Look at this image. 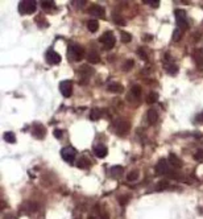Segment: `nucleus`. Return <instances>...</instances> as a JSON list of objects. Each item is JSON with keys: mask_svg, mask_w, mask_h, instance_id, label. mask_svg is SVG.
Wrapping results in <instances>:
<instances>
[{"mask_svg": "<svg viewBox=\"0 0 203 219\" xmlns=\"http://www.w3.org/2000/svg\"><path fill=\"white\" fill-rule=\"evenodd\" d=\"M113 21H115V24H117V25H125V20L123 19L120 15H113Z\"/></svg>", "mask_w": 203, "mask_h": 219, "instance_id": "28", "label": "nucleus"}, {"mask_svg": "<svg viewBox=\"0 0 203 219\" xmlns=\"http://www.w3.org/2000/svg\"><path fill=\"white\" fill-rule=\"evenodd\" d=\"M94 153H95V155L99 157V158H103V157H106L107 156V148L104 147V145H96L95 148H94Z\"/></svg>", "mask_w": 203, "mask_h": 219, "instance_id": "15", "label": "nucleus"}, {"mask_svg": "<svg viewBox=\"0 0 203 219\" xmlns=\"http://www.w3.org/2000/svg\"><path fill=\"white\" fill-rule=\"evenodd\" d=\"M133 65H135V61H133V59H128V61H125L124 65H123V70H124V71H129L133 67Z\"/></svg>", "mask_w": 203, "mask_h": 219, "instance_id": "27", "label": "nucleus"}, {"mask_svg": "<svg viewBox=\"0 0 203 219\" xmlns=\"http://www.w3.org/2000/svg\"><path fill=\"white\" fill-rule=\"evenodd\" d=\"M99 41L103 44V46H104L107 50H110V49H112L113 46H115L116 40H115V36H113V33L108 31V32H106L104 34H103V36H100Z\"/></svg>", "mask_w": 203, "mask_h": 219, "instance_id": "3", "label": "nucleus"}, {"mask_svg": "<svg viewBox=\"0 0 203 219\" xmlns=\"http://www.w3.org/2000/svg\"><path fill=\"white\" fill-rule=\"evenodd\" d=\"M59 91L65 98H70L73 92V83L70 81H62L59 83Z\"/></svg>", "mask_w": 203, "mask_h": 219, "instance_id": "7", "label": "nucleus"}, {"mask_svg": "<svg viewBox=\"0 0 203 219\" xmlns=\"http://www.w3.org/2000/svg\"><path fill=\"white\" fill-rule=\"evenodd\" d=\"M166 71H169L170 74H176L178 71L177 65H169V66H166Z\"/></svg>", "mask_w": 203, "mask_h": 219, "instance_id": "34", "label": "nucleus"}, {"mask_svg": "<svg viewBox=\"0 0 203 219\" xmlns=\"http://www.w3.org/2000/svg\"><path fill=\"white\" fill-rule=\"evenodd\" d=\"M32 133L37 139H42L44 136L46 135V129H45V127H44L42 124H34L33 128H32Z\"/></svg>", "mask_w": 203, "mask_h": 219, "instance_id": "9", "label": "nucleus"}, {"mask_svg": "<svg viewBox=\"0 0 203 219\" xmlns=\"http://www.w3.org/2000/svg\"><path fill=\"white\" fill-rule=\"evenodd\" d=\"M102 219H110V217L107 213H102Z\"/></svg>", "mask_w": 203, "mask_h": 219, "instance_id": "41", "label": "nucleus"}, {"mask_svg": "<svg viewBox=\"0 0 203 219\" xmlns=\"http://www.w3.org/2000/svg\"><path fill=\"white\" fill-rule=\"evenodd\" d=\"M152 37L150 36H144V40H145V41H146V40H150Z\"/></svg>", "mask_w": 203, "mask_h": 219, "instance_id": "43", "label": "nucleus"}, {"mask_svg": "<svg viewBox=\"0 0 203 219\" xmlns=\"http://www.w3.org/2000/svg\"><path fill=\"white\" fill-rule=\"evenodd\" d=\"M157 120H158V114H157L156 110H153V108L148 110V112H146V122L153 126V124L157 123Z\"/></svg>", "mask_w": 203, "mask_h": 219, "instance_id": "13", "label": "nucleus"}, {"mask_svg": "<svg viewBox=\"0 0 203 219\" xmlns=\"http://www.w3.org/2000/svg\"><path fill=\"white\" fill-rule=\"evenodd\" d=\"M3 219H16V217L15 215H12V214H6V215H4V218Z\"/></svg>", "mask_w": 203, "mask_h": 219, "instance_id": "39", "label": "nucleus"}, {"mask_svg": "<svg viewBox=\"0 0 203 219\" xmlns=\"http://www.w3.org/2000/svg\"><path fill=\"white\" fill-rule=\"evenodd\" d=\"M88 219H95V218H94V217H90V218H88Z\"/></svg>", "mask_w": 203, "mask_h": 219, "instance_id": "44", "label": "nucleus"}, {"mask_svg": "<svg viewBox=\"0 0 203 219\" xmlns=\"http://www.w3.org/2000/svg\"><path fill=\"white\" fill-rule=\"evenodd\" d=\"M145 4H149V6H152L153 8H157L158 6H160V2L158 0H144Z\"/></svg>", "mask_w": 203, "mask_h": 219, "instance_id": "32", "label": "nucleus"}, {"mask_svg": "<svg viewBox=\"0 0 203 219\" xmlns=\"http://www.w3.org/2000/svg\"><path fill=\"white\" fill-rule=\"evenodd\" d=\"M167 187H169V182L167 181H161V182H158V185H157L158 190H165Z\"/></svg>", "mask_w": 203, "mask_h": 219, "instance_id": "31", "label": "nucleus"}, {"mask_svg": "<svg viewBox=\"0 0 203 219\" xmlns=\"http://www.w3.org/2000/svg\"><path fill=\"white\" fill-rule=\"evenodd\" d=\"M46 61L50 65L59 63V62H61V56H59L57 52H54V50H49L46 53Z\"/></svg>", "mask_w": 203, "mask_h": 219, "instance_id": "10", "label": "nucleus"}, {"mask_svg": "<svg viewBox=\"0 0 203 219\" xmlns=\"http://www.w3.org/2000/svg\"><path fill=\"white\" fill-rule=\"evenodd\" d=\"M123 166H120V165H116V166H112L111 168V176L112 177H115V178H119L123 174Z\"/></svg>", "mask_w": 203, "mask_h": 219, "instance_id": "17", "label": "nucleus"}, {"mask_svg": "<svg viewBox=\"0 0 203 219\" xmlns=\"http://www.w3.org/2000/svg\"><path fill=\"white\" fill-rule=\"evenodd\" d=\"M167 170H169V168H167V161L166 160H160L157 164H156V173L157 174H166L167 173Z\"/></svg>", "mask_w": 203, "mask_h": 219, "instance_id": "12", "label": "nucleus"}, {"mask_svg": "<svg viewBox=\"0 0 203 219\" xmlns=\"http://www.w3.org/2000/svg\"><path fill=\"white\" fill-rule=\"evenodd\" d=\"M174 15L177 19V24L181 31H185V29L189 28V23H187V19H186V12L184 9H176Z\"/></svg>", "mask_w": 203, "mask_h": 219, "instance_id": "4", "label": "nucleus"}, {"mask_svg": "<svg viewBox=\"0 0 203 219\" xmlns=\"http://www.w3.org/2000/svg\"><path fill=\"white\" fill-rule=\"evenodd\" d=\"M77 165H78V168H90L91 162L88 161V158L83 157V158H81V160L77 161Z\"/></svg>", "mask_w": 203, "mask_h": 219, "instance_id": "23", "label": "nucleus"}, {"mask_svg": "<svg viewBox=\"0 0 203 219\" xmlns=\"http://www.w3.org/2000/svg\"><path fill=\"white\" fill-rule=\"evenodd\" d=\"M62 135H63V132L61 131V129H56V131H54V136H56L57 139H61Z\"/></svg>", "mask_w": 203, "mask_h": 219, "instance_id": "38", "label": "nucleus"}, {"mask_svg": "<svg viewBox=\"0 0 203 219\" xmlns=\"http://www.w3.org/2000/svg\"><path fill=\"white\" fill-rule=\"evenodd\" d=\"M100 118H102V110H99V108L91 110V112H90V119H91V120H99Z\"/></svg>", "mask_w": 203, "mask_h": 219, "instance_id": "20", "label": "nucleus"}, {"mask_svg": "<svg viewBox=\"0 0 203 219\" xmlns=\"http://www.w3.org/2000/svg\"><path fill=\"white\" fill-rule=\"evenodd\" d=\"M181 37H182L181 29H176V31H174V36H173V40H174V41H180Z\"/></svg>", "mask_w": 203, "mask_h": 219, "instance_id": "35", "label": "nucleus"}, {"mask_svg": "<svg viewBox=\"0 0 203 219\" xmlns=\"http://www.w3.org/2000/svg\"><path fill=\"white\" fill-rule=\"evenodd\" d=\"M169 162L171 164L174 168H178V166H181L182 165V161L180 160V157H177L174 153H171V155L169 156Z\"/></svg>", "mask_w": 203, "mask_h": 219, "instance_id": "18", "label": "nucleus"}, {"mask_svg": "<svg viewBox=\"0 0 203 219\" xmlns=\"http://www.w3.org/2000/svg\"><path fill=\"white\" fill-rule=\"evenodd\" d=\"M132 40V36L129 33H127V32H121V41L123 42H129Z\"/></svg>", "mask_w": 203, "mask_h": 219, "instance_id": "30", "label": "nucleus"}, {"mask_svg": "<svg viewBox=\"0 0 203 219\" xmlns=\"http://www.w3.org/2000/svg\"><path fill=\"white\" fill-rule=\"evenodd\" d=\"M3 139H4V140H6L7 143H9V144L16 143V136H15L13 132H6V133L3 135Z\"/></svg>", "mask_w": 203, "mask_h": 219, "instance_id": "21", "label": "nucleus"}, {"mask_svg": "<svg viewBox=\"0 0 203 219\" xmlns=\"http://www.w3.org/2000/svg\"><path fill=\"white\" fill-rule=\"evenodd\" d=\"M129 129H131V124H129V122L124 120V119H117V120L113 123V131L120 136L127 135V133L129 132Z\"/></svg>", "mask_w": 203, "mask_h": 219, "instance_id": "1", "label": "nucleus"}, {"mask_svg": "<svg viewBox=\"0 0 203 219\" xmlns=\"http://www.w3.org/2000/svg\"><path fill=\"white\" fill-rule=\"evenodd\" d=\"M165 58H166V59H171V56H170V53H165Z\"/></svg>", "mask_w": 203, "mask_h": 219, "instance_id": "42", "label": "nucleus"}, {"mask_svg": "<svg viewBox=\"0 0 203 219\" xmlns=\"http://www.w3.org/2000/svg\"><path fill=\"white\" fill-rule=\"evenodd\" d=\"M87 12L90 15H92V16H95V17H103L104 16V8L98 6V4H92V6H90L87 8Z\"/></svg>", "mask_w": 203, "mask_h": 219, "instance_id": "8", "label": "nucleus"}, {"mask_svg": "<svg viewBox=\"0 0 203 219\" xmlns=\"http://www.w3.org/2000/svg\"><path fill=\"white\" fill-rule=\"evenodd\" d=\"M194 158H195L197 161H202L203 162V149H199L198 152H195Z\"/></svg>", "mask_w": 203, "mask_h": 219, "instance_id": "33", "label": "nucleus"}, {"mask_svg": "<svg viewBox=\"0 0 203 219\" xmlns=\"http://www.w3.org/2000/svg\"><path fill=\"white\" fill-rule=\"evenodd\" d=\"M54 7V3L50 0H45V2H41V8L44 9H52Z\"/></svg>", "mask_w": 203, "mask_h": 219, "instance_id": "29", "label": "nucleus"}, {"mask_svg": "<svg viewBox=\"0 0 203 219\" xmlns=\"http://www.w3.org/2000/svg\"><path fill=\"white\" fill-rule=\"evenodd\" d=\"M36 7H37L36 2H32V0H24V2H21L19 4V11L21 15H29V13L36 12Z\"/></svg>", "mask_w": 203, "mask_h": 219, "instance_id": "2", "label": "nucleus"}, {"mask_svg": "<svg viewBox=\"0 0 203 219\" xmlns=\"http://www.w3.org/2000/svg\"><path fill=\"white\" fill-rule=\"evenodd\" d=\"M137 178H138V172L137 170H132L127 174V180L129 181V182H135L137 181Z\"/></svg>", "mask_w": 203, "mask_h": 219, "instance_id": "25", "label": "nucleus"}, {"mask_svg": "<svg viewBox=\"0 0 203 219\" xmlns=\"http://www.w3.org/2000/svg\"><path fill=\"white\" fill-rule=\"evenodd\" d=\"M69 54H70V57L74 58L75 61H81L83 56H85V49L81 45H73L69 48Z\"/></svg>", "mask_w": 203, "mask_h": 219, "instance_id": "5", "label": "nucleus"}, {"mask_svg": "<svg viewBox=\"0 0 203 219\" xmlns=\"http://www.w3.org/2000/svg\"><path fill=\"white\" fill-rule=\"evenodd\" d=\"M128 200H129V197H128V195H123V197L119 198V202H120V205H121V206H124L125 203L128 202Z\"/></svg>", "mask_w": 203, "mask_h": 219, "instance_id": "37", "label": "nucleus"}, {"mask_svg": "<svg viewBox=\"0 0 203 219\" xmlns=\"http://www.w3.org/2000/svg\"><path fill=\"white\" fill-rule=\"evenodd\" d=\"M107 88H108V91H111L113 94H120V92H123V90H124V87H123L120 83H116V82L110 83L107 86Z\"/></svg>", "mask_w": 203, "mask_h": 219, "instance_id": "14", "label": "nucleus"}, {"mask_svg": "<svg viewBox=\"0 0 203 219\" xmlns=\"http://www.w3.org/2000/svg\"><path fill=\"white\" fill-rule=\"evenodd\" d=\"M87 29L92 33H95L98 29H99V23L96 20H90V21H87Z\"/></svg>", "mask_w": 203, "mask_h": 219, "instance_id": "19", "label": "nucleus"}, {"mask_svg": "<svg viewBox=\"0 0 203 219\" xmlns=\"http://www.w3.org/2000/svg\"><path fill=\"white\" fill-rule=\"evenodd\" d=\"M87 61L90 63H92V65H95V63H98L99 61H100V57H99V54L96 52H90L87 54Z\"/></svg>", "mask_w": 203, "mask_h": 219, "instance_id": "16", "label": "nucleus"}, {"mask_svg": "<svg viewBox=\"0 0 203 219\" xmlns=\"http://www.w3.org/2000/svg\"><path fill=\"white\" fill-rule=\"evenodd\" d=\"M158 101V94L157 92H150L149 95L146 97V103L148 104H154Z\"/></svg>", "mask_w": 203, "mask_h": 219, "instance_id": "24", "label": "nucleus"}, {"mask_svg": "<svg viewBox=\"0 0 203 219\" xmlns=\"http://www.w3.org/2000/svg\"><path fill=\"white\" fill-rule=\"evenodd\" d=\"M131 92H132V95L135 97V98H138V97L141 95V86H138V84H135V86H132Z\"/></svg>", "mask_w": 203, "mask_h": 219, "instance_id": "26", "label": "nucleus"}, {"mask_svg": "<svg viewBox=\"0 0 203 219\" xmlns=\"http://www.w3.org/2000/svg\"><path fill=\"white\" fill-rule=\"evenodd\" d=\"M192 58H194V61L197 62L198 67L203 70V50L202 49H195L194 52H192Z\"/></svg>", "mask_w": 203, "mask_h": 219, "instance_id": "11", "label": "nucleus"}, {"mask_svg": "<svg viewBox=\"0 0 203 219\" xmlns=\"http://www.w3.org/2000/svg\"><path fill=\"white\" fill-rule=\"evenodd\" d=\"M197 118H198V119H197V122H201V123H203V114H201V115H198Z\"/></svg>", "mask_w": 203, "mask_h": 219, "instance_id": "40", "label": "nucleus"}, {"mask_svg": "<svg viewBox=\"0 0 203 219\" xmlns=\"http://www.w3.org/2000/svg\"><path fill=\"white\" fill-rule=\"evenodd\" d=\"M137 53L140 54V57L142 58V59H148V56H146V52L142 48H138V50H137Z\"/></svg>", "mask_w": 203, "mask_h": 219, "instance_id": "36", "label": "nucleus"}, {"mask_svg": "<svg viewBox=\"0 0 203 219\" xmlns=\"http://www.w3.org/2000/svg\"><path fill=\"white\" fill-rule=\"evenodd\" d=\"M75 155H77V151L74 148H71V147H66V148H63L61 151L62 158L65 161H67V162H73L74 160H75Z\"/></svg>", "mask_w": 203, "mask_h": 219, "instance_id": "6", "label": "nucleus"}, {"mask_svg": "<svg viewBox=\"0 0 203 219\" xmlns=\"http://www.w3.org/2000/svg\"><path fill=\"white\" fill-rule=\"evenodd\" d=\"M37 208H38V205L34 203V202H27L25 206H24V210L28 211V213H33V211H36Z\"/></svg>", "mask_w": 203, "mask_h": 219, "instance_id": "22", "label": "nucleus"}]
</instances>
